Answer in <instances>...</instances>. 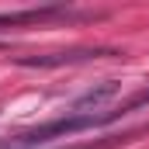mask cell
Wrapping results in <instances>:
<instances>
[{
    "mask_svg": "<svg viewBox=\"0 0 149 149\" xmlns=\"http://www.w3.org/2000/svg\"><path fill=\"white\" fill-rule=\"evenodd\" d=\"M114 94H118V83L114 80H104L101 87H90L87 94H80L73 101V111H80V114H87V111H104V104L111 101Z\"/></svg>",
    "mask_w": 149,
    "mask_h": 149,
    "instance_id": "cell-1",
    "label": "cell"
},
{
    "mask_svg": "<svg viewBox=\"0 0 149 149\" xmlns=\"http://www.w3.org/2000/svg\"><path fill=\"white\" fill-rule=\"evenodd\" d=\"M90 56H101V52H97V49H94V52L87 49V52H70V56H66V52H63V56H35V59H21V66H59V63H73V59H90Z\"/></svg>",
    "mask_w": 149,
    "mask_h": 149,
    "instance_id": "cell-2",
    "label": "cell"
}]
</instances>
